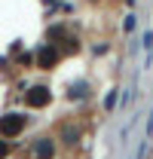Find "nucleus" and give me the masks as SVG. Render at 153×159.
Segmentation results:
<instances>
[{"label": "nucleus", "mask_w": 153, "mask_h": 159, "mask_svg": "<svg viewBox=\"0 0 153 159\" xmlns=\"http://www.w3.org/2000/svg\"><path fill=\"white\" fill-rule=\"evenodd\" d=\"M114 101H116V92H110V95H107V101H104V107L110 110V107H114Z\"/></svg>", "instance_id": "obj_6"}, {"label": "nucleus", "mask_w": 153, "mask_h": 159, "mask_svg": "<svg viewBox=\"0 0 153 159\" xmlns=\"http://www.w3.org/2000/svg\"><path fill=\"white\" fill-rule=\"evenodd\" d=\"M34 156L37 159H52L55 156V144H52L49 138H40L37 144H34Z\"/></svg>", "instance_id": "obj_4"}, {"label": "nucleus", "mask_w": 153, "mask_h": 159, "mask_svg": "<svg viewBox=\"0 0 153 159\" xmlns=\"http://www.w3.org/2000/svg\"><path fill=\"white\" fill-rule=\"evenodd\" d=\"M25 125H28V119L21 116V113H6V116H0V135H6V138L21 135Z\"/></svg>", "instance_id": "obj_1"}, {"label": "nucleus", "mask_w": 153, "mask_h": 159, "mask_svg": "<svg viewBox=\"0 0 153 159\" xmlns=\"http://www.w3.org/2000/svg\"><path fill=\"white\" fill-rule=\"evenodd\" d=\"M58 55H61V49L52 46V43H49V46H40L37 49V64L40 67H52V64L58 61Z\"/></svg>", "instance_id": "obj_3"}, {"label": "nucleus", "mask_w": 153, "mask_h": 159, "mask_svg": "<svg viewBox=\"0 0 153 159\" xmlns=\"http://www.w3.org/2000/svg\"><path fill=\"white\" fill-rule=\"evenodd\" d=\"M6 153H9V147H6V141H0V159L6 156Z\"/></svg>", "instance_id": "obj_7"}, {"label": "nucleus", "mask_w": 153, "mask_h": 159, "mask_svg": "<svg viewBox=\"0 0 153 159\" xmlns=\"http://www.w3.org/2000/svg\"><path fill=\"white\" fill-rule=\"evenodd\" d=\"M61 34H64V28H52V40H61ZM74 49H76V40H67L64 52H74Z\"/></svg>", "instance_id": "obj_5"}, {"label": "nucleus", "mask_w": 153, "mask_h": 159, "mask_svg": "<svg viewBox=\"0 0 153 159\" xmlns=\"http://www.w3.org/2000/svg\"><path fill=\"white\" fill-rule=\"evenodd\" d=\"M25 101H28L31 107H46V104L52 101V92H49V86H31L28 95H25Z\"/></svg>", "instance_id": "obj_2"}]
</instances>
